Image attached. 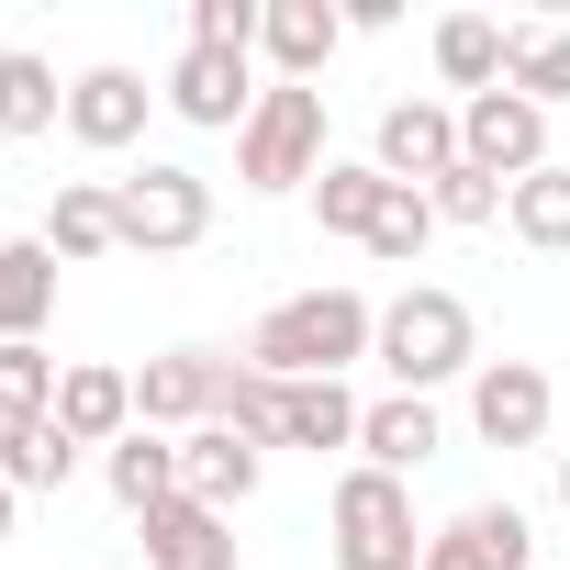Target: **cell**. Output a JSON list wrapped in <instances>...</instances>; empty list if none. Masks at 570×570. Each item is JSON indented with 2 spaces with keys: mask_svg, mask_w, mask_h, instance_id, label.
<instances>
[{
  "mask_svg": "<svg viewBox=\"0 0 570 570\" xmlns=\"http://www.w3.org/2000/svg\"><path fill=\"white\" fill-rule=\"evenodd\" d=\"M370 347H381V314L358 292H292L279 314H257L246 370H268V381H347V358H370Z\"/></svg>",
  "mask_w": 570,
  "mask_h": 570,
  "instance_id": "obj_1",
  "label": "cell"
},
{
  "mask_svg": "<svg viewBox=\"0 0 570 570\" xmlns=\"http://www.w3.org/2000/svg\"><path fill=\"white\" fill-rule=\"evenodd\" d=\"M403 392H436V381H459V370H481V325H470V303L459 292H436V279H414V292H392L381 303V347H370Z\"/></svg>",
  "mask_w": 570,
  "mask_h": 570,
  "instance_id": "obj_2",
  "label": "cell"
},
{
  "mask_svg": "<svg viewBox=\"0 0 570 570\" xmlns=\"http://www.w3.org/2000/svg\"><path fill=\"white\" fill-rule=\"evenodd\" d=\"M235 179H246V190L325 179V90H303V79L257 90V112H246V135H235Z\"/></svg>",
  "mask_w": 570,
  "mask_h": 570,
  "instance_id": "obj_3",
  "label": "cell"
},
{
  "mask_svg": "<svg viewBox=\"0 0 570 570\" xmlns=\"http://www.w3.org/2000/svg\"><path fill=\"white\" fill-rule=\"evenodd\" d=\"M336 570H425V525H414V492L392 470H347L336 481Z\"/></svg>",
  "mask_w": 570,
  "mask_h": 570,
  "instance_id": "obj_4",
  "label": "cell"
},
{
  "mask_svg": "<svg viewBox=\"0 0 570 570\" xmlns=\"http://www.w3.org/2000/svg\"><path fill=\"white\" fill-rule=\"evenodd\" d=\"M112 202H124V246H146V257H179V246L213 235V179L179 168V157H146Z\"/></svg>",
  "mask_w": 570,
  "mask_h": 570,
  "instance_id": "obj_5",
  "label": "cell"
},
{
  "mask_svg": "<svg viewBox=\"0 0 570 570\" xmlns=\"http://www.w3.org/2000/svg\"><path fill=\"white\" fill-rule=\"evenodd\" d=\"M459 157L514 190V179L548 168V112H537L525 90H481V101H459Z\"/></svg>",
  "mask_w": 570,
  "mask_h": 570,
  "instance_id": "obj_6",
  "label": "cell"
},
{
  "mask_svg": "<svg viewBox=\"0 0 570 570\" xmlns=\"http://www.w3.org/2000/svg\"><path fill=\"white\" fill-rule=\"evenodd\" d=\"M370 168L403 179V190H436V179L459 168V112H448V101H392L381 135H370Z\"/></svg>",
  "mask_w": 570,
  "mask_h": 570,
  "instance_id": "obj_7",
  "label": "cell"
},
{
  "mask_svg": "<svg viewBox=\"0 0 570 570\" xmlns=\"http://www.w3.org/2000/svg\"><path fill=\"white\" fill-rule=\"evenodd\" d=\"M548 414H559V392H548L537 358H481V370H470V425H481L492 448H537Z\"/></svg>",
  "mask_w": 570,
  "mask_h": 570,
  "instance_id": "obj_8",
  "label": "cell"
},
{
  "mask_svg": "<svg viewBox=\"0 0 570 570\" xmlns=\"http://www.w3.org/2000/svg\"><path fill=\"white\" fill-rule=\"evenodd\" d=\"M213 403H224V358H213V347H168V358L135 370V425H146V436L213 425Z\"/></svg>",
  "mask_w": 570,
  "mask_h": 570,
  "instance_id": "obj_9",
  "label": "cell"
},
{
  "mask_svg": "<svg viewBox=\"0 0 570 570\" xmlns=\"http://www.w3.org/2000/svg\"><path fill=\"white\" fill-rule=\"evenodd\" d=\"M425 570H537V525L514 503H470L425 537Z\"/></svg>",
  "mask_w": 570,
  "mask_h": 570,
  "instance_id": "obj_10",
  "label": "cell"
},
{
  "mask_svg": "<svg viewBox=\"0 0 570 570\" xmlns=\"http://www.w3.org/2000/svg\"><path fill=\"white\" fill-rule=\"evenodd\" d=\"M257 470H268V448L235 436V425H190V436H179V492L213 503V514H235V503L257 492Z\"/></svg>",
  "mask_w": 570,
  "mask_h": 570,
  "instance_id": "obj_11",
  "label": "cell"
},
{
  "mask_svg": "<svg viewBox=\"0 0 570 570\" xmlns=\"http://www.w3.org/2000/svg\"><path fill=\"white\" fill-rule=\"evenodd\" d=\"M146 101H157V90H146L135 68H79V79H68V135L112 157V146L146 135Z\"/></svg>",
  "mask_w": 570,
  "mask_h": 570,
  "instance_id": "obj_12",
  "label": "cell"
},
{
  "mask_svg": "<svg viewBox=\"0 0 570 570\" xmlns=\"http://www.w3.org/2000/svg\"><path fill=\"white\" fill-rule=\"evenodd\" d=\"M168 112H179V124H213V135H224V124L246 135V112H257V90H246V57H213V46H190V57L168 68Z\"/></svg>",
  "mask_w": 570,
  "mask_h": 570,
  "instance_id": "obj_13",
  "label": "cell"
},
{
  "mask_svg": "<svg viewBox=\"0 0 570 570\" xmlns=\"http://www.w3.org/2000/svg\"><path fill=\"white\" fill-rule=\"evenodd\" d=\"M46 246H57V268H90V257H124V202H112L101 179H68V190L46 202Z\"/></svg>",
  "mask_w": 570,
  "mask_h": 570,
  "instance_id": "obj_14",
  "label": "cell"
},
{
  "mask_svg": "<svg viewBox=\"0 0 570 570\" xmlns=\"http://www.w3.org/2000/svg\"><path fill=\"white\" fill-rule=\"evenodd\" d=\"M46 314H57V246L12 235V246H0V347H35Z\"/></svg>",
  "mask_w": 570,
  "mask_h": 570,
  "instance_id": "obj_15",
  "label": "cell"
},
{
  "mask_svg": "<svg viewBox=\"0 0 570 570\" xmlns=\"http://www.w3.org/2000/svg\"><path fill=\"white\" fill-rule=\"evenodd\" d=\"M57 425H68L79 448H124V436H135V381L101 370V358L68 370V381H57Z\"/></svg>",
  "mask_w": 570,
  "mask_h": 570,
  "instance_id": "obj_16",
  "label": "cell"
},
{
  "mask_svg": "<svg viewBox=\"0 0 570 570\" xmlns=\"http://www.w3.org/2000/svg\"><path fill=\"white\" fill-rule=\"evenodd\" d=\"M146 570H235V537H224V514L213 503H157L146 514Z\"/></svg>",
  "mask_w": 570,
  "mask_h": 570,
  "instance_id": "obj_17",
  "label": "cell"
},
{
  "mask_svg": "<svg viewBox=\"0 0 570 570\" xmlns=\"http://www.w3.org/2000/svg\"><path fill=\"white\" fill-rule=\"evenodd\" d=\"M358 414L370 403L347 381H279V448H314V459L325 448H358Z\"/></svg>",
  "mask_w": 570,
  "mask_h": 570,
  "instance_id": "obj_18",
  "label": "cell"
},
{
  "mask_svg": "<svg viewBox=\"0 0 570 570\" xmlns=\"http://www.w3.org/2000/svg\"><path fill=\"white\" fill-rule=\"evenodd\" d=\"M257 46H268L279 79H303V90H314V68L347 46V12H325V0H268V35H257Z\"/></svg>",
  "mask_w": 570,
  "mask_h": 570,
  "instance_id": "obj_19",
  "label": "cell"
},
{
  "mask_svg": "<svg viewBox=\"0 0 570 570\" xmlns=\"http://www.w3.org/2000/svg\"><path fill=\"white\" fill-rule=\"evenodd\" d=\"M503 46H514V23H492V12H448L436 23V79L448 90H503Z\"/></svg>",
  "mask_w": 570,
  "mask_h": 570,
  "instance_id": "obj_20",
  "label": "cell"
},
{
  "mask_svg": "<svg viewBox=\"0 0 570 570\" xmlns=\"http://www.w3.org/2000/svg\"><path fill=\"white\" fill-rule=\"evenodd\" d=\"M358 448H370V470H392V481L425 470V459H436V403H425V392L370 403V414H358Z\"/></svg>",
  "mask_w": 570,
  "mask_h": 570,
  "instance_id": "obj_21",
  "label": "cell"
},
{
  "mask_svg": "<svg viewBox=\"0 0 570 570\" xmlns=\"http://www.w3.org/2000/svg\"><path fill=\"white\" fill-rule=\"evenodd\" d=\"M101 481H112V503L146 525L157 503H179V436H146V425H135V436L101 459Z\"/></svg>",
  "mask_w": 570,
  "mask_h": 570,
  "instance_id": "obj_22",
  "label": "cell"
},
{
  "mask_svg": "<svg viewBox=\"0 0 570 570\" xmlns=\"http://www.w3.org/2000/svg\"><path fill=\"white\" fill-rule=\"evenodd\" d=\"M68 124V90H57V68L35 57V46H0V135H57Z\"/></svg>",
  "mask_w": 570,
  "mask_h": 570,
  "instance_id": "obj_23",
  "label": "cell"
},
{
  "mask_svg": "<svg viewBox=\"0 0 570 570\" xmlns=\"http://www.w3.org/2000/svg\"><path fill=\"white\" fill-rule=\"evenodd\" d=\"M381 202H392V179H381L370 157H325V179H314V224H325V235H358V246H370Z\"/></svg>",
  "mask_w": 570,
  "mask_h": 570,
  "instance_id": "obj_24",
  "label": "cell"
},
{
  "mask_svg": "<svg viewBox=\"0 0 570 570\" xmlns=\"http://www.w3.org/2000/svg\"><path fill=\"white\" fill-rule=\"evenodd\" d=\"M79 470V436L57 425V414H35V425H0V481L12 492H57Z\"/></svg>",
  "mask_w": 570,
  "mask_h": 570,
  "instance_id": "obj_25",
  "label": "cell"
},
{
  "mask_svg": "<svg viewBox=\"0 0 570 570\" xmlns=\"http://www.w3.org/2000/svg\"><path fill=\"white\" fill-rule=\"evenodd\" d=\"M503 90H525L537 112L570 101V23H514V46H503Z\"/></svg>",
  "mask_w": 570,
  "mask_h": 570,
  "instance_id": "obj_26",
  "label": "cell"
},
{
  "mask_svg": "<svg viewBox=\"0 0 570 570\" xmlns=\"http://www.w3.org/2000/svg\"><path fill=\"white\" fill-rule=\"evenodd\" d=\"M503 224L537 246V257H570V168L548 157L537 179H514V202H503Z\"/></svg>",
  "mask_w": 570,
  "mask_h": 570,
  "instance_id": "obj_27",
  "label": "cell"
},
{
  "mask_svg": "<svg viewBox=\"0 0 570 570\" xmlns=\"http://www.w3.org/2000/svg\"><path fill=\"white\" fill-rule=\"evenodd\" d=\"M213 425H235V436L279 448V381H268V370H246V358H224V403H213Z\"/></svg>",
  "mask_w": 570,
  "mask_h": 570,
  "instance_id": "obj_28",
  "label": "cell"
},
{
  "mask_svg": "<svg viewBox=\"0 0 570 570\" xmlns=\"http://www.w3.org/2000/svg\"><path fill=\"white\" fill-rule=\"evenodd\" d=\"M57 358L46 347H0V425H35V414H57Z\"/></svg>",
  "mask_w": 570,
  "mask_h": 570,
  "instance_id": "obj_29",
  "label": "cell"
},
{
  "mask_svg": "<svg viewBox=\"0 0 570 570\" xmlns=\"http://www.w3.org/2000/svg\"><path fill=\"white\" fill-rule=\"evenodd\" d=\"M425 235H436V202L392 179V202H381V224H370V257H392V268H403V257H425Z\"/></svg>",
  "mask_w": 570,
  "mask_h": 570,
  "instance_id": "obj_30",
  "label": "cell"
},
{
  "mask_svg": "<svg viewBox=\"0 0 570 570\" xmlns=\"http://www.w3.org/2000/svg\"><path fill=\"white\" fill-rule=\"evenodd\" d=\"M268 35V0H190V46H213V57H246Z\"/></svg>",
  "mask_w": 570,
  "mask_h": 570,
  "instance_id": "obj_31",
  "label": "cell"
},
{
  "mask_svg": "<svg viewBox=\"0 0 570 570\" xmlns=\"http://www.w3.org/2000/svg\"><path fill=\"white\" fill-rule=\"evenodd\" d=\"M425 202H436V224H492V213H503L514 190H503L492 168H470V157H459V168H448V179H436Z\"/></svg>",
  "mask_w": 570,
  "mask_h": 570,
  "instance_id": "obj_32",
  "label": "cell"
},
{
  "mask_svg": "<svg viewBox=\"0 0 570 570\" xmlns=\"http://www.w3.org/2000/svg\"><path fill=\"white\" fill-rule=\"evenodd\" d=\"M12 503H23V492H12V481H0V537H12Z\"/></svg>",
  "mask_w": 570,
  "mask_h": 570,
  "instance_id": "obj_33",
  "label": "cell"
},
{
  "mask_svg": "<svg viewBox=\"0 0 570 570\" xmlns=\"http://www.w3.org/2000/svg\"><path fill=\"white\" fill-rule=\"evenodd\" d=\"M559 503H570V459H559Z\"/></svg>",
  "mask_w": 570,
  "mask_h": 570,
  "instance_id": "obj_34",
  "label": "cell"
}]
</instances>
